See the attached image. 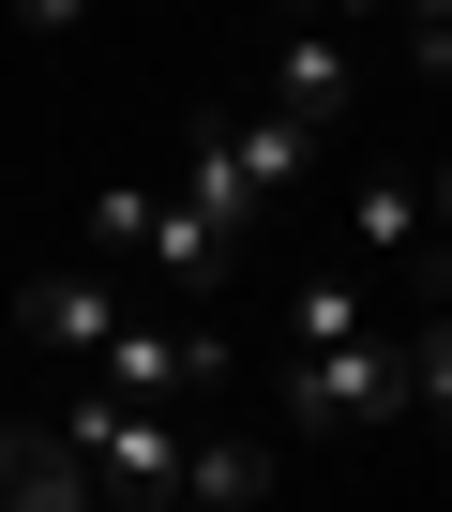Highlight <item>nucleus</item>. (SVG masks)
<instances>
[{
    "label": "nucleus",
    "instance_id": "nucleus-3",
    "mask_svg": "<svg viewBox=\"0 0 452 512\" xmlns=\"http://www.w3.org/2000/svg\"><path fill=\"white\" fill-rule=\"evenodd\" d=\"M272 377H287V437H377V422H407L392 317H377V332H347V347H272Z\"/></svg>",
    "mask_w": 452,
    "mask_h": 512
},
{
    "label": "nucleus",
    "instance_id": "nucleus-7",
    "mask_svg": "<svg viewBox=\"0 0 452 512\" xmlns=\"http://www.w3.org/2000/svg\"><path fill=\"white\" fill-rule=\"evenodd\" d=\"M347 256H362V272H407V256H422V181L407 166H362L347 181Z\"/></svg>",
    "mask_w": 452,
    "mask_h": 512
},
{
    "label": "nucleus",
    "instance_id": "nucleus-8",
    "mask_svg": "<svg viewBox=\"0 0 452 512\" xmlns=\"http://www.w3.org/2000/svg\"><path fill=\"white\" fill-rule=\"evenodd\" d=\"M0 497H46V512H76V497H91L76 437H61V422H0Z\"/></svg>",
    "mask_w": 452,
    "mask_h": 512
},
{
    "label": "nucleus",
    "instance_id": "nucleus-5",
    "mask_svg": "<svg viewBox=\"0 0 452 512\" xmlns=\"http://www.w3.org/2000/svg\"><path fill=\"white\" fill-rule=\"evenodd\" d=\"M121 302H136V272L76 241L61 272H31V287H16V332H31V347H61V362H91V347L121 332Z\"/></svg>",
    "mask_w": 452,
    "mask_h": 512
},
{
    "label": "nucleus",
    "instance_id": "nucleus-10",
    "mask_svg": "<svg viewBox=\"0 0 452 512\" xmlns=\"http://www.w3.org/2000/svg\"><path fill=\"white\" fill-rule=\"evenodd\" d=\"M181 497H272V452H257L242 422L196 407V437H181Z\"/></svg>",
    "mask_w": 452,
    "mask_h": 512
},
{
    "label": "nucleus",
    "instance_id": "nucleus-11",
    "mask_svg": "<svg viewBox=\"0 0 452 512\" xmlns=\"http://www.w3.org/2000/svg\"><path fill=\"white\" fill-rule=\"evenodd\" d=\"M16 31H31V46H76V31H91V0H16Z\"/></svg>",
    "mask_w": 452,
    "mask_h": 512
},
{
    "label": "nucleus",
    "instance_id": "nucleus-9",
    "mask_svg": "<svg viewBox=\"0 0 452 512\" xmlns=\"http://www.w3.org/2000/svg\"><path fill=\"white\" fill-rule=\"evenodd\" d=\"M392 362H407V422L452 437V287H437L422 317H392Z\"/></svg>",
    "mask_w": 452,
    "mask_h": 512
},
{
    "label": "nucleus",
    "instance_id": "nucleus-6",
    "mask_svg": "<svg viewBox=\"0 0 452 512\" xmlns=\"http://www.w3.org/2000/svg\"><path fill=\"white\" fill-rule=\"evenodd\" d=\"M377 317H392V272L332 256V272H302V287H287V317H272V332H287V347H347V332H377Z\"/></svg>",
    "mask_w": 452,
    "mask_h": 512
},
{
    "label": "nucleus",
    "instance_id": "nucleus-4",
    "mask_svg": "<svg viewBox=\"0 0 452 512\" xmlns=\"http://www.w3.org/2000/svg\"><path fill=\"white\" fill-rule=\"evenodd\" d=\"M362 76H377V31L272 16V106H287L302 136H347V121H362Z\"/></svg>",
    "mask_w": 452,
    "mask_h": 512
},
{
    "label": "nucleus",
    "instance_id": "nucleus-1",
    "mask_svg": "<svg viewBox=\"0 0 452 512\" xmlns=\"http://www.w3.org/2000/svg\"><path fill=\"white\" fill-rule=\"evenodd\" d=\"M61 437H76V467H91V497H136V512H181V437H196V407H166V392H76L61 407Z\"/></svg>",
    "mask_w": 452,
    "mask_h": 512
},
{
    "label": "nucleus",
    "instance_id": "nucleus-2",
    "mask_svg": "<svg viewBox=\"0 0 452 512\" xmlns=\"http://www.w3.org/2000/svg\"><path fill=\"white\" fill-rule=\"evenodd\" d=\"M302 166H317V136H302L287 106H257V121H196V136H181V196H196L226 241H242L257 211H287Z\"/></svg>",
    "mask_w": 452,
    "mask_h": 512
}]
</instances>
